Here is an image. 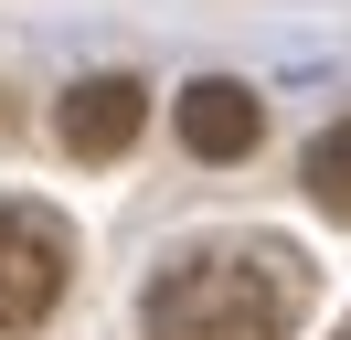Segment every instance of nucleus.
<instances>
[{
	"label": "nucleus",
	"instance_id": "f257e3e1",
	"mask_svg": "<svg viewBox=\"0 0 351 340\" xmlns=\"http://www.w3.org/2000/svg\"><path fill=\"white\" fill-rule=\"evenodd\" d=\"M149 340H287L298 330V255L287 245H202L138 308Z\"/></svg>",
	"mask_w": 351,
	"mask_h": 340
},
{
	"label": "nucleus",
	"instance_id": "f03ea898",
	"mask_svg": "<svg viewBox=\"0 0 351 340\" xmlns=\"http://www.w3.org/2000/svg\"><path fill=\"white\" fill-rule=\"evenodd\" d=\"M64 276H75L64 212H43V202H0V340L43 330L53 298H64Z\"/></svg>",
	"mask_w": 351,
	"mask_h": 340
},
{
	"label": "nucleus",
	"instance_id": "20e7f679",
	"mask_svg": "<svg viewBox=\"0 0 351 340\" xmlns=\"http://www.w3.org/2000/svg\"><path fill=\"white\" fill-rule=\"evenodd\" d=\"M171 127H181V149H192V160H245V149L266 138V106H256V85L202 75V85H181Z\"/></svg>",
	"mask_w": 351,
	"mask_h": 340
},
{
	"label": "nucleus",
	"instance_id": "39448f33",
	"mask_svg": "<svg viewBox=\"0 0 351 340\" xmlns=\"http://www.w3.org/2000/svg\"><path fill=\"white\" fill-rule=\"evenodd\" d=\"M298 181H308V202H319L330 223H351V117L308 138V160H298Z\"/></svg>",
	"mask_w": 351,
	"mask_h": 340
},
{
	"label": "nucleus",
	"instance_id": "7ed1b4c3",
	"mask_svg": "<svg viewBox=\"0 0 351 340\" xmlns=\"http://www.w3.org/2000/svg\"><path fill=\"white\" fill-rule=\"evenodd\" d=\"M138 127H149V85L138 75H86L64 106H53V138H64L75 160H117Z\"/></svg>",
	"mask_w": 351,
	"mask_h": 340
},
{
	"label": "nucleus",
	"instance_id": "423d86ee",
	"mask_svg": "<svg viewBox=\"0 0 351 340\" xmlns=\"http://www.w3.org/2000/svg\"><path fill=\"white\" fill-rule=\"evenodd\" d=\"M341 340H351V330H341Z\"/></svg>",
	"mask_w": 351,
	"mask_h": 340
}]
</instances>
